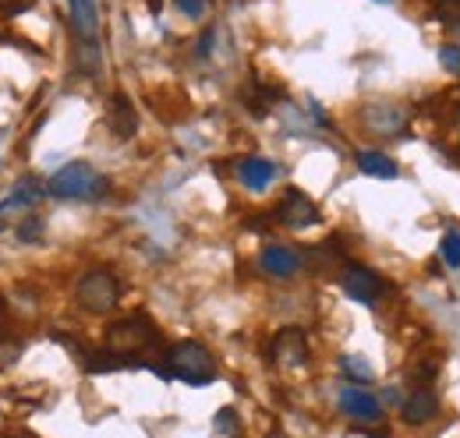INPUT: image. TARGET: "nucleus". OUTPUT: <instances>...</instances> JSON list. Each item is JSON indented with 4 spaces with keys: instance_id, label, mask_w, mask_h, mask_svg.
<instances>
[{
    "instance_id": "5701e85b",
    "label": "nucleus",
    "mask_w": 460,
    "mask_h": 438,
    "mask_svg": "<svg viewBox=\"0 0 460 438\" xmlns=\"http://www.w3.org/2000/svg\"><path fill=\"white\" fill-rule=\"evenodd\" d=\"M25 7H32V0H0V11H4V14H18V11H25Z\"/></svg>"
},
{
    "instance_id": "f8f14e48",
    "label": "nucleus",
    "mask_w": 460,
    "mask_h": 438,
    "mask_svg": "<svg viewBox=\"0 0 460 438\" xmlns=\"http://www.w3.org/2000/svg\"><path fill=\"white\" fill-rule=\"evenodd\" d=\"M401 414L407 425L421 428V425L436 421V414H439V396H436L432 389H414V392L401 403Z\"/></svg>"
},
{
    "instance_id": "20e7f679",
    "label": "nucleus",
    "mask_w": 460,
    "mask_h": 438,
    "mask_svg": "<svg viewBox=\"0 0 460 438\" xmlns=\"http://www.w3.org/2000/svg\"><path fill=\"white\" fill-rule=\"evenodd\" d=\"M153 343H156V328L149 326L142 315L124 319V322L111 326V332H107V346L114 354H138V350H146Z\"/></svg>"
},
{
    "instance_id": "1a4fd4ad",
    "label": "nucleus",
    "mask_w": 460,
    "mask_h": 438,
    "mask_svg": "<svg viewBox=\"0 0 460 438\" xmlns=\"http://www.w3.org/2000/svg\"><path fill=\"white\" fill-rule=\"evenodd\" d=\"M67 18L78 36V47H100V4L96 0H67Z\"/></svg>"
},
{
    "instance_id": "0eeeda50",
    "label": "nucleus",
    "mask_w": 460,
    "mask_h": 438,
    "mask_svg": "<svg viewBox=\"0 0 460 438\" xmlns=\"http://www.w3.org/2000/svg\"><path fill=\"white\" fill-rule=\"evenodd\" d=\"M319 209H315V202L308 198V195H301V191H288L284 198H280V206H277V223L280 226H288V230H308V226H319Z\"/></svg>"
},
{
    "instance_id": "2eb2a0df",
    "label": "nucleus",
    "mask_w": 460,
    "mask_h": 438,
    "mask_svg": "<svg viewBox=\"0 0 460 438\" xmlns=\"http://www.w3.org/2000/svg\"><path fill=\"white\" fill-rule=\"evenodd\" d=\"M107 124H111V131H114V138H135V131H138V113L131 107V100L124 96V92H117L111 96V107H107Z\"/></svg>"
},
{
    "instance_id": "4468645a",
    "label": "nucleus",
    "mask_w": 460,
    "mask_h": 438,
    "mask_svg": "<svg viewBox=\"0 0 460 438\" xmlns=\"http://www.w3.org/2000/svg\"><path fill=\"white\" fill-rule=\"evenodd\" d=\"M237 177H241V184H244L252 195H259V191H266V188L277 180V163L266 160V156H248V160L237 163Z\"/></svg>"
},
{
    "instance_id": "b1692460",
    "label": "nucleus",
    "mask_w": 460,
    "mask_h": 438,
    "mask_svg": "<svg viewBox=\"0 0 460 438\" xmlns=\"http://www.w3.org/2000/svg\"><path fill=\"white\" fill-rule=\"evenodd\" d=\"M439 11H443L450 22H457V18H460V0H439Z\"/></svg>"
},
{
    "instance_id": "dca6fc26",
    "label": "nucleus",
    "mask_w": 460,
    "mask_h": 438,
    "mask_svg": "<svg viewBox=\"0 0 460 438\" xmlns=\"http://www.w3.org/2000/svg\"><path fill=\"white\" fill-rule=\"evenodd\" d=\"M354 163H358V170H361L365 177H379V180H394V177L401 173L397 160H390L386 153H376V149L358 153V156H354Z\"/></svg>"
},
{
    "instance_id": "6e6552de",
    "label": "nucleus",
    "mask_w": 460,
    "mask_h": 438,
    "mask_svg": "<svg viewBox=\"0 0 460 438\" xmlns=\"http://www.w3.org/2000/svg\"><path fill=\"white\" fill-rule=\"evenodd\" d=\"M341 286H344V293L350 301H358V304H365V308H372V304L383 297V290H386L383 279L372 273V269H365V266H347Z\"/></svg>"
},
{
    "instance_id": "f257e3e1",
    "label": "nucleus",
    "mask_w": 460,
    "mask_h": 438,
    "mask_svg": "<svg viewBox=\"0 0 460 438\" xmlns=\"http://www.w3.org/2000/svg\"><path fill=\"white\" fill-rule=\"evenodd\" d=\"M107 184L111 180L103 173H96V166L78 160V163L60 166L58 173L47 180V191L60 202H96V198H103L111 191Z\"/></svg>"
},
{
    "instance_id": "423d86ee",
    "label": "nucleus",
    "mask_w": 460,
    "mask_h": 438,
    "mask_svg": "<svg viewBox=\"0 0 460 438\" xmlns=\"http://www.w3.org/2000/svg\"><path fill=\"white\" fill-rule=\"evenodd\" d=\"M337 403H341V410H344L347 417L358 421V425H379V421H383V403H379V396L368 392V389H361V385H344Z\"/></svg>"
},
{
    "instance_id": "9d476101",
    "label": "nucleus",
    "mask_w": 460,
    "mask_h": 438,
    "mask_svg": "<svg viewBox=\"0 0 460 438\" xmlns=\"http://www.w3.org/2000/svg\"><path fill=\"white\" fill-rule=\"evenodd\" d=\"M270 354H273V361H277L280 368H301V364L308 361V339H305L301 328L288 326L273 336Z\"/></svg>"
},
{
    "instance_id": "412c9836",
    "label": "nucleus",
    "mask_w": 460,
    "mask_h": 438,
    "mask_svg": "<svg viewBox=\"0 0 460 438\" xmlns=\"http://www.w3.org/2000/svg\"><path fill=\"white\" fill-rule=\"evenodd\" d=\"M439 60H443L454 74H460V47H443V50H439Z\"/></svg>"
},
{
    "instance_id": "ddd939ff",
    "label": "nucleus",
    "mask_w": 460,
    "mask_h": 438,
    "mask_svg": "<svg viewBox=\"0 0 460 438\" xmlns=\"http://www.w3.org/2000/svg\"><path fill=\"white\" fill-rule=\"evenodd\" d=\"M43 195H50L47 184H40L36 177H25V180H18V188L0 202V216H14V213H22V209H36V206L43 202Z\"/></svg>"
},
{
    "instance_id": "a211bd4d",
    "label": "nucleus",
    "mask_w": 460,
    "mask_h": 438,
    "mask_svg": "<svg viewBox=\"0 0 460 438\" xmlns=\"http://www.w3.org/2000/svg\"><path fill=\"white\" fill-rule=\"evenodd\" d=\"M213 432L220 438H237V432H241V421H237V414L230 410V407H224L217 417H213Z\"/></svg>"
},
{
    "instance_id": "6ab92c4d",
    "label": "nucleus",
    "mask_w": 460,
    "mask_h": 438,
    "mask_svg": "<svg viewBox=\"0 0 460 438\" xmlns=\"http://www.w3.org/2000/svg\"><path fill=\"white\" fill-rule=\"evenodd\" d=\"M341 368H344L350 379H358V382H372V364H368L365 357H354V354H347L344 361H341Z\"/></svg>"
},
{
    "instance_id": "f3484780",
    "label": "nucleus",
    "mask_w": 460,
    "mask_h": 438,
    "mask_svg": "<svg viewBox=\"0 0 460 438\" xmlns=\"http://www.w3.org/2000/svg\"><path fill=\"white\" fill-rule=\"evenodd\" d=\"M439 255L450 269H460V230H447L443 233V244H439Z\"/></svg>"
},
{
    "instance_id": "cd10ccee",
    "label": "nucleus",
    "mask_w": 460,
    "mask_h": 438,
    "mask_svg": "<svg viewBox=\"0 0 460 438\" xmlns=\"http://www.w3.org/2000/svg\"><path fill=\"white\" fill-rule=\"evenodd\" d=\"M376 4H394V0H376Z\"/></svg>"
},
{
    "instance_id": "9b49d317",
    "label": "nucleus",
    "mask_w": 460,
    "mask_h": 438,
    "mask_svg": "<svg viewBox=\"0 0 460 438\" xmlns=\"http://www.w3.org/2000/svg\"><path fill=\"white\" fill-rule=\"evenodd\" d=\"M259 266H262V273L273 276V279H290V276L305 266V258H301L294 248H284V244H266V248H262V255H259Z\"/></svg>"
},
{
    "instance_id": "bb28decb",
    "label": "nucleus",
    "mask_w": 460,
    "mask_h": 438,
    "mask_svg": "<svg viewBox=\"0 0 460 438\" xmlns=\"http://www.w3.org/2000/svg\"><path fill=\"white\" fill-rule=\"evenodd\" d=\"M160 4H164V0H149V7H153V11H160Z\"/></svg>"
},
{
    "instance_id": "7ed1b4c3",
    "label": "nucleus",
    "mask_w": 460,
    "mask_h": 438,
    "mask_svg": "<svg viewBox=\"0 0 460 438\" xmlns=\"http://www.w3.org/2000/svg\"><path fill=\"white\" fill-rule=\"evenodd\" d=\"M75 301H78V308L89 311V315H107V311H114L117 301H120V286H117L114 273H107V269H89V273L78 279V286H75Z\"/></svg>"
},
{
    "instance_id": "39448f33",
    "label": "nucleus",
    "mask_w": 460,
    "mask_h": 438,
    "mask_svg": "<svg viewBox=\"0 0 460 438\" xmlns=\"http://www.w3.org/2000/svg\"><path fill=\"white\" fill-rule=\"evenodd\" d=\"M361 124L379 138H401L403 127H407V110L397 103H386V100H376L361 110Z\"/></svg>"
},
{
    "instance_id": "4be33fe9",
    "label": "nucleus",
    "mask_w": 460,
    "mask_h": 438,
    "mask_svg": "<svg viewBox=\"0 0 460 438\" xmlns=\"http://www.w3.org/2000/svg\"><path fill=\"white\" fill-rule=\"evenodd\" d=\"M177 7H181V11H184V14H188V18H199V14H202V7H206V4H202V0H177Z\"/></svg>"
},
{
    "instance_id": "aec40b11",
    "label": "nucleus",
    "mask_w": 460,
    "mask_h": 438,
    "mask_svg": "<svg viewBox=\"0 0 460 438\" xmlns=\"http://www.w3.org/2000/svg\"><path fill=\"white\" fill-rule=\"evenodd\" d=\"M40 237H43V219H40V213H32L29 219L18 223V241L22 244H36Z\"/></svg>"
},
{
    "instance_id": "f03ea898",
    "label": "nucleus",
    "mask_w": 460,
    "mask_h": 438,
    "mask_svg": "<svg viewBox=\"0 0 460 438\" xmlns=\"http://www.w3.org/2000/svg\"><path fill=\"white\" fill-rule=\"evenodd\" d=\"M156 372L164 379H181L188 385H209L217 379V361L202 343L184 339V343H173L167 354V368H156Z\"/></svg>"
},
{
    "instance_id": "a878e982",
    "label": "nucleus",
    "mask_w": 460,
    "mask_h": 438,
    "mask_svg": "<svg viewBox=\"0 0 460 438\" xmlns=\"http://www.w3.org/2000/svg\"><path fill=\"white\" fill-rule=\"evenodd\" d=\"M450 36H454V39L460 43V18H457V22H450Z\"/></svg>"
},
{
    "instance_id": "393cba45",
    "label": "nucleus",
    "mask_w": 460,
    "mask_h": 438,
    "mask_svg": "<svg viewBox=\"0 0 460 438\" xmlns=\"http://www.w3.org/2000/svg\"><path fill=\"white\" fill-rule=\"evenodd\" d=\"M209 50H213V29L202 32V39H199V57H209Z\"/></svg>"
}]
</instances>
